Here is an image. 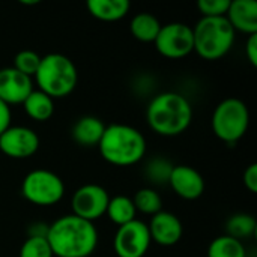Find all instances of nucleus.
<instances>
[{
    "label": "nucleus",
    "mask_w": 257,
    "mask_h": 257,
    "mask_svg": "<svg viewBox=\"0 0 257 257\" xmlns=\"http://www.w3.org/2000/svg\"><path fill=\"white\" fill-rule=\"evenodd\" d=\"M208 257H247V250L242 241L221 235L209 244Z\"/></svg>",
    "instance_id": "21"
},
{
    "label": "nucleus",
    "mask_w": 257,
    "mask_h": 257,
    "mask_svg": "<svg viewBox=\"0 0 257 257\" xmlns=\"http://www.w3.org/2000/svg\"><path fill=\"white\" fill-rule=\"evenodd\" d=\"M211 125L217 139L227 145H235L248 131L250 110L242 99L226 98L215 107Z\"/></svg>",
    "instance_id": "6"
},
{
    "label": "nucleus",
    "mask_w": 257,
    "mask_h": 257,
    "mask_svg": "<svg viewBox=\"0 0 257 257\" xmlns=\"http://www.w3.org/2000/svg\"><path fill=\"white\" fill-rule=\"evenodd\" d=\"M21 105L24 113L36 122H47L54 114V99L38 89H33Z\"/></svg>",
    "instance_id": "18"
},
{
    "label": "nucleus",
    "mask_w": 257,
    "mask_h": 257,
    "mask_svg": "<svg viewBox=\"0 0 257 257\" xmlns=\"http://www.w3.org/2000/svg\"><path fill=\"white\" fill-rule=\"evenodd\" d=\"M244 185L250 193H257V164H250L242 176Z\"/></svg>",
    "instance_id": "28"
},
{
    "label": "nucleus",
    "mask_w": 257,
    "mask_h": 257,
    "mask_svg": "<svg viewBox=\"0 0 257 257\" xmlns=\"http://www.w3.org/2000/svg\"><path fill=\"white\" fill-rule=\"evenodd\" d=\"M20 257H54L47 238L27 236L20 248Z\"/></svg>",
    "instance_id": "26"
},
{
    "label": "nucleus",
    "mask_w": 257,
    "mask_h": 257,
    "mask_svg": "<svg viewBox=\"0 0 257 257\" xmlns=\"http://www.w3.org/2000/svg\"><path fill=\"white\" fill-rule=\"evenodd\" d=\"M105 215L117 227L137 220V211H136V206L133 203V199L126 197V196L110 197Z\"/></svg>",
    "instance_id": "20"
},
{
    "label": "nucleus",
    "mask_w": 257,
    "mask_h": 257,
    "mask_svg": "<svg viewBox=\"0 0 257 257\" xmlns=\"http://www.w3.org/2000/svg\"><path fill=\"white\" fill-rule=\"evenodd\" d=\"M33 80L38 90L51 99H60L71 95L78 84V71L75 63L65 54L50 53L41 57Z\"/></svg>",
    "instance_id": "4"
},
{
    "label": "nucleus",
    "mask_w": 257,
    "mask_h": 257,
    "mask_svg": "<svg viewBox=\"0 0 257 257\" xmlns=\"http://www.w3.org/2000/svg\"><path fill=\"white\" fill-rule=\"evenodd\" d=\"M161 23L160 20L149 14V12H140L137 15L133 17L131 23H130V32L131 35L140 41V42H152L157 39L160 29H161Z\"/></svg>",
    "instance_id": "19"
},
{
    "label": "nucleus",
    "mask_w": 257,
    "mask_h": 257,
    "mask_svg": "<svg viewBox=\"0 0 257 257\" xmlns=\"http://www.w3.org/2000/svg\"><path fill=\"white\" fill-rule=\"evenodd\" d=\"M33 78L18 72L15 68L0 69V99L9 107L23 104L26 98L33 92Z\"/></svg>",
    "instance_id": "12"
},
{
    "label": "nucleus",
    "mask_w": 257,
    "mask_h": 257,
    "mask_svg": "<svg viewBox=\"0 0 257 257\" xmlns=\"http://www.w3.org/2000/svg\"><path fill=\"white\" fill-rule=\"evenodd\" d=\"M154 45L163 57L184 59L194 51L193 27L179 21L163 24Z\"/></svg>",
    "instance_id": "8"
},
{
    "label": "nucleus",
    "mask_w": 257,
    "mask_h": 257,
    "mask_svg": "<svg viewBox=\"0 0 257 257\" xmlns=\"http://www.w3.org/2000/svg\"><path fill=\"white\" fill-rule=\"evenodd\" d=\"M47 232H48V224L45 223H35L29 227L27 235L29 236H39V238H47Z\"/></svg>",
    "instance_id": "31"
},
{
    "label": "nucleus",
    "mask_w": 257,
    "mask_h": 257,
    "mask_svg": "<svg viewBox=\"0 0 257 257\" xmlns=\"http://www.w3.org/2000/svg\"><path fill=\"white\" fill-rule=\"evenodd\" d=\"M110 196L107 190L98 184H84L77 188L71 197V209L75 217L95 223L105 215Z\"/></svg>",
    "instance_id": "9"
},
{
    "label": "nucleus",
    "mask_w": 257,
    "mask_h": 257,
    "mask_svg": "<svg viewBox=\"0 0 257 257\" xmlns=\"http://www.w3.org/2000/svg\"><path fill=\"white\" fill-rule=\"evenodd\" d=\"M11 120H12L11 107L0 99V134L5 133L11 126Z\"/></svg>",
    "instance_id": "30"
},
{
    "label": "nucleus",
    "mask_w": 257,
    "mask_h": 257,
    "mask_svg": "<svg viewBox=\"0 0 257 257\" xmlns=\"http://www.w3.org/2000/svg\"><path fill=\"white\" fill-rule=\"evenodd\" d=\"M148 229L151 241L161 247L176 245L184 235V226L181 220L178 215L169 211H160L158 214L152 215Z\"/></svg>",
    "instance_id": "13"
},
{
    "label": "nucleus",
    "mask_w": 257,
    "mask_h": 257,
    "mask_svg": "<svg viewBox=\"0 0 257 257\" xmlns=\"http://www.w3.org/2000/svg\"><path fill=\"white\" fill-rule=\"evenodd\" d=\"M151 244L148 224L142 220H134L120 226L113 239L117 257H143L149 251Z\"/></svg>",
    "instance_id": "10"
},
{
    "label": "nucleus",
    "mask_w": 257,
    "mask_h": 257,
    "mask_svg": "<svg viewBox=\"0 0 257 257\" xmlns=\"http://www.w3.org/2000/svg\"><path fill=\"white\" fill-rule=\"evenodd\" d=\"M133 203L136 206L137 212H142L145 215H155L160 211H163V199L160 196V193L154 188H140L134 197H133Z\"/></svg>",
    "instance_id": "23"
},
{
    "label": "nucleus",
    "mask_w": 257,
    "mask_h": 257,
    "mask_svg": "<svg viewBox=\"0 0 257 257\" xmlns=\"http://www.w3.org/2000/svg\"><path fill=\"white\" fill-rule=\"evenodd\" d=\"M245 56L253 66H257V33L248 36L245 42Z\"/></svg>",
    "instance_id": "29"
},
{
    "label": "nucleus",
    "mask_w": 257,
    "mask_h": 257,
    "mask_svg": "<svg viewBox=\"0 0 257 257\" xmlns=\"http://www.w3.org/2000/svg\"><path fill=\"white\" fill-rule=\"evenodd\" d=\"M41 63V56L33 50H23L15 54L14 57V66L18 72L33 78V75L38 71V66Z\"/></svg>",
    "instance_id": "25"
},
{
    "label": "nucleus",
    "mask_w": 257,
    "mask_h": 257,
    "mask_svg": "<svg viewBox=\"0 0 257 257\" xmlns=\"http://www.w3.org/2000/svg\"><path fill=\"white\" fill-rule=\"evenodd\" d=\"M149 128L163 137H176L188 130L193 120L190 101L178 92H161L146 107Z\"/></svg>",
    "instance_id": "2"
},
{
    "label": "nucleus",
    "mask_w": 257,
    "mask_h": 257,
    "mask_svg": "<svg viewBox=\"0 0 257 257\" xmlns=\"http://www.w3.org/2000/svg\"><path fill=\"white\" fill-rule=\"evenodd\" d=\"M170 188L184 200H196L205 191L203 176L191 166H175L169 179Z\"/></svg>",
    "instance_id": "14"
},
{
    "label": "nucleus",
    "mask_w": 257,
    "mask_h": 257,
    "mask_svg": "<svg viewBox=\"0 0 257 257\" xmlns=\"http://www.w3.org/2000/svg\"><path fill=\"white\" fill-rule=\"evenodd\" d=\"M23 5H38L39 2L38 0H33V2H21Z\"/></svg>",
    "instance_id": "32"
},
{
    "label": "nucleus",
    "mask_w": 257,
    "mask_h": 257,
    "mask_svg": "<svg viewBox=\"0 0 257 257\" xmlns=\"http://www.w3.org/2000/svg\"><path fill=\"white\" fill-rule=\"evenodd\" d=\"M173 164L166 160V158H152L146 167H145V176L152 182V184H157V185H164V184H169V179H170V175H172V170H173Z\"/></svg>",
    "instance_id": "24"
},
{
    "label": "nucleus",
    "mask_w": 257,
    "mask_h": 257,
    "mask_svg": "<svg viewBox=\"0 0 257 257\" xmlns=\"http://www.w3.org/2000/svg\"><path fill=\"white\" fill-rule=\"evenodd\" d=\"M105 126L107 125L96 116H83L74 123L71 137L77 145L83 148H93L99 145Z\"/></svg>",
    "instance_id": "16"
},
{
    "label": "nucleus",
    "mask_w": 257,
    "mask_h": 257,
    "mask_svg": "<svg viewBox=\"0 0 257 257\" xmlns=\"http://www.w3.org/2000/svg\"><path fill=\"white\" fill-rule=\"evenodd\" d=\"M93 223L66 214L48 224L47 241L54 257H90L98 247Z\"/></svg>",
    "instance_id": "1"
},
{
    "label": "nucleus",
    "mask_w": 257,
    "mask_h": 257,
    "mask_svg": "<svg viewBox=\"0 0 257 257\" xmlns=\"http://www.w3.org/2000/svg\"><path fill=\"white\" fill-rule=\"evenodd\" d=\"M230 0H199L197 9L202 17H226Z\"/></svg>",
    "instance_id": "27"
},
{
    "label": "nucleus",
    "mask_w": 257,
    "mask_h": 257,
    "mask_svg": "<svg viewBox=\"0 0 257 257\" xmlns=\"http://www.w3.org/2000/svg\"><path fill=\"white\" fill-rule=\"evenodd\" d=\"M23 197L36 206H54L65 196V182L59 175L47 169L29 172L21 182Z\"/></svg>",
    "instance_id": "7"
},
{
    "label": "nucleus",
    "mask_w": 257,
    "mask_h": 257,
    "mask_svg": "<svg viewBox=\"0 0 257 257\" xmlns=\"http://www.w3.org/2000/svg\"><path fill=\"white\" fill-rule=\"evenodd\" d=\"M226 20L235 32L245 35L257 33V3L256 0H233L226 14Z\"/></svg>",
    "instance_id": "15"
},
{
    "label": "nucleus",
    "mask_w": 257,
    "mask_h": 257,
    "mask_svg": "<svg viewBox=\"0 0 257 257\" xmlns=\"http://www.w3.org/2000/svg\"><path fill=\"white\" fill-rule=\"evenodd\" d=\"M257 223L256 218L250 214L245 212H239L232 215L227 223H226V235L242 241V239H248L256 233Z\"/></svg>",
    "instance_id": "22"
},
{
    "label": "nucleus",
    "mask_w": 257,
    "mask_h": 257,
    "mask_svg": "<svg viewBox=\"0 0 257 257\" xmlns=\"http://www.w3.org/2000/svg\"><path fill=\"white\" fill-rule=\"evenodd\" d=\"M39 146V136L29 126L11 125L0 134V152L12 160H27L38 152Z\"/></svg>",
    "instance_id": "11"
},
{
    "label": "nucleus",
    "mask_w": 257,
    "mask_h": 257,
    "mask_svg": "<svg viewBox=\"0 0 257 257\" xmlns=\"http://www.w3.org/2000/svg\"><path fill=\"white\" fill-rule=\"evenodd\" d=\"M86 6L92 17L104 23L122 20L131 8L128 0H89Z\"/></svg>",
    "instance_id": "17"
},
{
    "label": "nucleus",
    "mask_w": 257,
    "mask_h": 257,
    "mask_svg": "<svg viewBox=\"0 0 257 257\" xmlns=\"http://www.w3.org/2000/svg\"><path fill=\"white\" fill-rule=\"evenodd\" d=\"M236 32L226 17H202L193 27L194 51L205 60H218L233 47Z\"/></svg>",
    "instance_id": "5"
},
{
    "label": "nucleus",
    "mask_w": 257,
    "mask_h": 257,
    "mask_svg": "<svg viewBox=\"0 0 257 257\" xmlns=\"http://www.w3.org/2000/svg\"><path fill=\"white\" fill-rule=\"evenodd\" d=\"M98 149L108 164L131 167L145 158L148 145L140 130L125 123H113L105 126Z\"/></svg>",
    "instance_id": "3"
}]
</instances>
